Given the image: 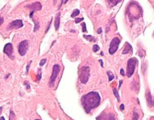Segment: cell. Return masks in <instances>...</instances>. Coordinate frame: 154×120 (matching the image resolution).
Masks as SVG:
<instances>
[{
	"label": "cell",
	"mask_w": 154,
	"mask_h": 120,
	"mask_svg": "<svg viewBox=\"0 0 154 120\" xmlns=\"http://www.w3.org/2000/svg\"><path fill=\"white\" fill-rule=\"evenodd\" d=\"M101 100V97L98 92L91 91L84 95L81 102L84 110L87 113H89L92 109L100 105Z\"/></svg>",
	"instance_id": "obj_1"
},
{
	"label": "cell",
	"mask_w": 154,
	"mask_h": 120,
	"mask_svg": "<svg viewBox=\"0 0 154 120\" xmlns=\"http://www.w3.org/2000/svg\"><path fill=\"white\" fill-rule=\"evenodd\" d=\"M138 62V60L135 58H131L128 61L126 66V74L127 77L130 78L134 74L135 69L136 68V65Z\"/></svg>",
	"instance_id": "obj_2"
},
{
	"label": "cell",
	"mask_w": 154,
	"mask_h": 120,
	"mask_svg": "<svg viewBox=\"0 0 154 120\" xmlns=\"http://www.w3.org/2000/svg\"><path fill=\"white\" fill-rule=\"evenodd\" d=\"M90 76V68L88 66H83L81 68L80 74V81L84 84H85L88 81Z\"/></svg>",
	"instance_id": "obj_3"
},
{
	"label": "cell",
	"mask_w": 154,
	"mask_h": 120,
	"mask_svg": "<svg viewBox=\"0 0 154 120\" xmlns=\"http://www.w3.org/2000/svg\"><path fill=\"white\" fill-rule=\"evenodd\" d=\"M121 43V41L117 37H115L111 41L110 47L109 49V52L111 55H113L116 52L119 48V45Z\"/></svg>",
	"instance_id": "obj_4"
},
{
	"label": "cell",
	"mask_w": 154,
	"mask_h": 120,
	"mask_svg": "<svg viewBox=\"0 0 154 120\" xmlns=\"http://www.w3.org/2000/svg\"><path fill=\"white\" fill-rule=\"evenodd\" d=\"M60 70V67L59 65L55 64L54 65L52 74L50 78V85L51 86H53L54 84V82L55 81L57 77L58 74L59 73Z\"/></svg>",
	"instance_id": "obj_5"
},
{
	"label": "cell",
	"mask_w": 154,
	"mask_h": 120,
	"mask_svg": "<svg viewBox=\"0 0 154 120\" xmlns=\"http://www.w3.org/2000/svg\"><path fill=\"white\" fill-rule=\"evenodd\" d=\"M28 42L27 40H24L20 42L18 46V52L22 56H24L26 54L27 51L28 50Z\"/></svg>",
	"instance_id": "obj_6"
},
{
	"label": "cell",
	"mask_w": 154,
	"mask_h": 120,
	"mask_svg": "<svg viewBox=\"0 0 154 120\" xmlns=\"http://www.w3.org/2000/svg\"><path fill=\"white\" fill-rule=\"evenodd\" d=\"M13 48L12 44L10 43L6 44L4 46L3 49V52L5 53L7 56L9 57L11 59H13L14 56H13Z\"/></svg>",
	"instance_id": "obj_7"
},
{
	"label": "cell",
	"mask_w": 154,
	"mask_h": 120,
	"mask_svg": "<svg viewBox=\"0 0 154 120\" xmlns=\"http://www.w3.org/2000/svg\"><path fill=\"white\" fill-rule=\"evenodd\" d=\"M23 21L21 20H16L13 21L8 25V29H18L23 27Z\"/></svg>",
	"instance_id": "obj_8"
},
{
	"label": "cell",
	"mask_w": 154,
	"mask_h": 120,
	"mask_svg": "<svg viewBox=\"0 0 154 120\" xmlns=\"http://www.w3.org/2000/svg\"><path fill=\"white\" fill-rule=\"evenodd\" d=\"M29 7L31 8L32 9V11H38L41 9L42 6L40 2H36L34 3L32 5H30L29 6H28Z\"/></svg>",
	"instance_id": "obj_9"
},
{
	"label": "cell",
	"mask_w": 154,
	"mask_h": 120,
	"mask_svg": "<svg viewBox=\"0 0 154 120\" xmlns=\"http://www.w3.org/2000/svg\"><path fill=\"white\" fill-rule=\"evenodd\" d=\"M60 13H58L56 16L55 20L54 26L56 30H58L60 26Z\"/></svg>",
	"instance_id": "obj_10"
},
{
	"label": "cell",
	"mask_w": 154,
	"mask_h": 120,
	"mask_svg": "<svg viewBox=\"0 0 154 120\" xmlns=\"http://www.w3.org/2000/svg\"><path fill=\"white\" fill-rule=\"evenodd\" d=\"M131 51L132 52L133 51V49L131 45L128 42H126V46L125 48L124 49V50L123 51V54H127L130 52V51Z\"/></svg>",
	"instance_id": "obj_11"
},
{
	"label": "cell",
	"mask_w": 154,
	"mask_h": 120,
	"mask_svg": "<svg viewBox=\"0 0 154 120\" xmlns=\"http://www.w3.org/2000/svg\"><path fill=\"white\" fill-rule=\"evenodd\" d=\"M115 120V118L112 113H109L106 116H104L102 119H101L100 120Z\"/></svg>",
	"instance_id": "obj_12"
},
{
	"label": "cell",
	"mask_w": 154,
	"mask_h": 120,
	"mask_svg": "<svg viewBox=\"0 0 154 120\" xmlns=\"http://www.w3.org/2000/svg\"><path fill=\"white\" fill-rule=\"evenodd\" d=\"M147 102L149 103V104L150 106H153L154 105V101L152 99V97L150 93H149L147 96Z\"/></svg>",
	"instance_id": "obj_13"
},
{
	"label": "cell",
	"mask_w": 154,
	"mask_h": 120,
	"mask_svg": "<svg viewBox=\"0 0 154 120\" xmlns=\"http://www.w3.org/2000/svg\"><path fill=\"white\" fill-rule=\"evenodd\" d=\"M83 37L85 39H86L87 40L89 41V42L96 41L95 38H94V36H92L91 35H83Z\"/></svg>",
	"instance_id": "obj_14"
},
{
	"label": "cell",
	"mask_w": 154,
	"mask_h": 120,
	"mask_svg": "<svg viewBox=\"0 0 154 120\" xmlns=\"http://www.w3.org/2000/svg\"><path fill=\"white\" fill-rule=\"evenodd\" d=\"M80 13V10L78 9H74L73 11V12L72 13V14L71 15V18H75L77 16L79 15V13Z\"/></svg>",
	"instance_id": "obj_15"
},
{
	"label": "cell",
	"mask_w": 154,
	"mask_h": 120,
	"mask_svg": "<svg viewBox=\"0 0 154 120\" xmlns=\"http://www.w3.org/2000/svg\"><path fill=\"white\" fill-rule=\"evenodd\" d=\"M107 74H108V76L109 81V82H110L112 80L114 79V75L111 71H109V72H107Z\"/></svg>",
	"instance_id": "obj_16"
},
{
	"label": "cell",
	"mask_w": 154,
	"mask_h": 120,
	"mask_svg": "<svg viewBox=\"0 0 154 120\" xmlns=\"http://www.w3.org/2000/svg\"><path fill=\"white\" fill-rule=\"evenodd\" d=\"M113 92L114 93V95L115 96V97L117 98V99L118 100V101L119 102L120 101V97L119 95V93L117 91V90H116V88H114L113 89Z\"/></svg>",
	"instance_id": "obj_17"
},
{
	"label": "cell",
	"mask_w": 154,
	"mask_h": 120,
	"mask_svg": "<svg viewBox=\"0 0 154 120\" xmlns=\"http://www.w3.org/2000/svg\"><path fill=\"white\" fill-rule=\"evenodd\" d=\"M99 50H100V47L99 45H98L96 44L94 45L93 47H92V50L94 52H96L97 51H99Z\"/></svg>",
	"instance_id": "obj_18"
},
{
	"label": "cell",
	"mask_w": 154,
	"mask_h": 120,
	"mask_svg": "<svg viewBox=\"0 0 154 120\" xmlns=\"http://www.w3.org/2000/svg\"><path fill=\"white\" fill-rule=\"evenodd\" d=\"M139 118V115L138 113H137L135 111L133 112V117L132 118V120H138Z\"/></svg>",
	"instance_id": "obj_19"
},
{
	"label": "cell",
	"mask_w": 154,
	"mask_h": 120,
	"mask_svg": "<svg viewBox=\"0 0 154 120\" xmlns=\"http://www.w3.org/2000/svg\"><path fill=\"white\" fill-rule=\"evenodd\" d=\"M81 26H82V31L83 32H86L87 31V28H86V23H85V22L82 23Z\"/></svg>",
	"instance_id": "obj_20"
},
{
	"label": "cell",
	"mask_w": 154,
	"mask_h": 120,
	"mask_svg": "<svg viewBox=\"0 0 154 120\" xmlns=\"http://www.w3.org/2000/svg\"><path fill=\"white\" fill-rule=\"evenodd\" d=\"M46 62H47V59H42L40 61V63H39V66H43V65L46 64Z\"/></svg>",
	"instance_id": "obj_21"
},
{
	"label": "cell",
	"mask_w": 154,
	"mask_h": 120,
	"mask_svg": "<svg viewBox=\"0 0 154 120\" xmlns=\"http://www.w3.org/2000/svg\"><path fill=\"white\" fill-rule=\"evenodd\" d=\"M84 20V18H77L76 19H75V23H80L81 21Z\"/></svg>",
	"instance_id": "obj_22"
},
{
	"label": "cell",
	"mask_w": 154,
	"mask_h": 120,
	"mask_svg": "<svg viewBox=\"0 0 154 120\" xmlns=\"http://www.w3.org/2000/svg\"><path fill=\"white\" fill-rule=\"evenodd\" d=\"M102 32V28L100 27V28H98V30H97V33L98 34H101V33Z\"/></svg>",
	"instance_id": "obj_23"
},
{
	"label": "cell",
	"mask_w": 154,
	"mask_h": 120,
	"mask_svg": "<svg viewBox=\"0 0 154 120\" xmlns=\"http://www.w3.org/2000/svg\"><path fill=\"white\" fill-rule=\"evenodd\" d=\"M121 74L123 76H125V72H124V70L123 69H121Z\"/></svg>",
	"instance_id": "obj_24"
},
{
	"label": "cell",
	"mask_w": 154,
	"mask_h": 120,
	"mask_svg": "<svg viewBox=\"0 0 154 120\" xmlns=\"http://www.w3.org/2000/svg\"><path fill=\"white\" fill-rule=\"evenodd\" d=\"M124 109H125V106H124V104H122L120 106V109H121V111H123V110H124Z\"/></svg>",
	"instance_id": "obj_25"
},
{
	"label": "cell",
	"mask_w": 154,
	"mask_h": 120,
	"mask_svg": "<svg viewBox=\"0 0 154 120\" xmlns=\"http://www.w3.org/2000/svg\"><path fill=\"white\" fill-rule=\"evenodd\" d=\"M99 62H100V64H101V66L103 67V61H102V60H99Z\"/></svg>",
	"instance_id": "obj_26"
},
{
	"label": "cell",
	"mask_w": 154,
	"mask_h": 120,
	"mask_svg": "<svg viewBox=\"0 0 154 120\" xmlns=\"http://www.w3.org/2000/svg\"><path fill=\"white\" fill-rule=\"evenodd\" d=\"M0 21H1V25H2V23L4 22V20H3V18L2 17H1L0 19Z\"/></svg>",
	"instance_id": "obj_27"
},
{
	"label": "cell",
	"mask_w": 154,
	"mask_h": 120,
	"mask_svg": "<svg viewBox=\"0 0 154 120\" xmlns=\"http://www.w3.org/2000/svg\"><path fill=\"white\" fill-rule=\"evenodd\" d=\"M1 120H5V118H4V117H2L1 118Z\"/></svg>",
	"instance_id": "obj_28"
},
{
	"label": "cell",
	"mask_w": 154,
	"mask_h": 120,
	"mask_svg": "<svg viewBox=\"0 0 154 120\" xmlns=\"http://www.w3.org/2000/svg\"><path fill=\"white\" fill-rule=\"evenodd\" d=\"M101 54L102 56H104L103 52H101Z\"/></svg>",
	"instance_id": "obj_29"
},
{
	"label": "cell",
	"mask_w": 154,
	"mask_h": 120,
	"mask_svg": "<svg viewBox=\"0 0 154 120\" xmlns=\"http://www.w3.org/2000/svg\"><path fill=\"white\" fill-rule=\"evenodd\" d=\"M40 120V119H36V120Z\"/></svg>",
	"instance_id": "obj_30"
}]
</instances>
